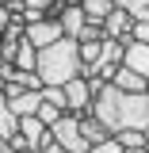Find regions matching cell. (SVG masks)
I'll return each instance as SVG.
<instances>
[{
    "mask_svg": "<svg viewBox=\"0 0 149 153\" xmlns=\"http://www.w3.org/2000/svg\"><path fill=\"white\" fill-rule=\"evenodd\" d=\"M92 115L107 126L111 134L119 130H149V92H126L119 84H103V92L96 96Z\"/></svg>",
    "mask_w": 149,
    "mask_h": 153,
    "instance_id": "1",
    "label": "cell"
},
{
    "mask_svg": "<svg viewBox=\"0 0 149 153\" xmlns=\"http://www.w3.org/2000/svg\"><path fill=\"white\" fill-rule=\"evenodd\" d=\"M38 76L42 84H69L76 76H84V61H80V42L76 38H57L54 46L38 50Z\"/></svg>",
    "mask_w": 149,
    "mask_h": 153,
    "instance_id": "2",
    "label": "cell"
},
{
    "mask_svg": "<svg viewBox=\"0 0 149 153\" xmlns=\"http://www.w3.org/2000/svg\"><path fill=\"white\" fill-rule=\"evenodd\" d=\"M50 134H54V142L61 146L65 153H92V142L84 138V130H80V115H61L54 126H50Z\"/></svg>",
    "mask_w": 149,
    "mask_h": 153,
    "instance_id": "3",
    "label": "cell"
},
{
    "mask_svg": "<svg viewBox=\"0 0 149 153\" xmlns=\"http://www.w3.org/2000/svg\"><path fill=\"white\" fill-rule=\"evenodd\" d=\"M65 88V100H69V111L73 115H88L96 103V92L92 84H88V76H76V80H69V84H61Z\"/></svg>",
    "mask_w": 149,
    "mask_h": 153,
    "instance_id": "4",
    "label": "cell"
},
{
    "mask_svg": "<svg viewBox=\"0 0 149 153\" xmlns=\"http://www.w3.org/2000/svg\"><path fill=\"white\" fill-rule=\"evenodd\" d=\"M19 134L27 138V146H31V149H42V146H50V142H54L50 126H46L38 115H19Z\"/></svg>",
    "mask_w": 149,
    "mask_h": 153,
    "instance_id": "5",
    "label": "cell"
},
{
    "mask_svg": "<svg viewBox=\"0 0 149 153\" xmlns=\"http://www.w3.org/2000/svg\"><path fill=\"white\" fill-rule=\"evenodd\" d=\"M27 38L35 42L38 50H42V46H54L57 38H65L61 19H35V23H27Z\"/></svg>",
    "mask_w": 149,
    "mask_h": 153,
    "instance_id": "6",
    "label": "cell"
},
{
    "mask_svg": "<svg viewBox=\"0 0 149 153\" xmlns=\"http://www.w3.org/2000/svg\"><path fill=\"white\" fill-rule=\"evenodd\" d=\"M84 27H88V16H84L80 0H69V4H65V12H61V31H65L69 38H80Z\"/></svg>",
    "mask_w": 149,
    "mask_h": 153,
    "instance_id": "7",
    "label": "cell"
},
{
    "mask_svg": "<svg viewBox=\"0 0 149 153\" xmlns=\"http://www.w3.org/2000/svg\"><path fill=\"white\" fill-rule=\"evenodd\" d=\"M130 27H134V16H130V12H122V8H115L111 16L103 19V35H107V38H122V42H130Z\"/></svg>",
    "mask_w": 149,
    "mask_h": 153,
    "instance_id": "8",
    "label": "cell"
},
{
    "mask_svg": "<svg viewBox=\"0 0 149 153\" xmlns=\"http://www.w3.org/2000/svg\"><path fill=\"white\" fill-rule=\"evenodd\" d=\"M122 65H130L134 73H142L149 80V42H126V61H122Z\"/></svg>",
    "mask_w": 149,
    "mask_h": 153,
    "instance_id": "9",
    "label": "cell"
},
{
    "mask_svg": "<svg viewBox=\"0 0 149 153\" xmlns=\"http://www.w3.org/2000/svg\"><path fill=\"white\" fill-rule=\"evenodd\" d=\"M111 84H119V88H126V92H149V80L142 73H134L130 65H119L111 76Z\"/></svg>",
    "mask_w": 149,
    "mask_h": 153,
    "instance_id": "10",
    "label": "cell"
},
{
    "mask_svg": "<svg viewBox=\"0 0 149 153\" xmlns=\"http://www.w3.org/2000/svg\"><path fill=\"white\" fill-rule=\"evenodd\" d=\"M80 8H84L88 23H99V27H103V19L115 12V0H80Z\"/></svg>",
    "mask_w": 149,
    "mask_h": 153,
    "instance_id": "11",
    "label": "cell"
},
{
    "mask_svg": "<svg viewBox=\"0 0 149 153\" xmlns=\"http://www.w3.org/2000/svg\"><path fill=\"white\" fill-rule=\"evenodd\" d=\"M19 130V115L8 107V92L0 88V138H12Z\"/></svg>",
    "mask_w": 149,
    "mask_h": 153,
    "instance_id": "12",
    "label": "cell"
},
{
    "mask_svg": "<svg viewBox=\"0 0 149 153\" xmlns=\"http://www.w3.org/2000/svg\"><path fill=\"white\" fill-rule=\"evenodd\" d=\"M80 130H84V138H88V142H107V138H111V130H107V126H103V123H99V119H96L92 111L88 115H80Z\"/></svg>",
    "mask_w": 149,
    "mask_h": 153,
    "instance_id": "13",
    "label": "cell"
},
{
    "mask_svg": "<svg viewBox=\"0 0 149 153\" xmlns=\"http://www.w3.org/2000/svg\"><path fill=\"white\" fill-rule=\"evenodd\" d=\"M16 69H38V46L31 42V38H23L16 46V61H12Z\"/></svg>",
    "mask_w": 149,
    "mask_h": 153,
    "instance_id": "14",
    "label": "cell"
},
{
    "mask_svg": "<svg viewBox=\"0 0 149 153\" xmlns=\"http://www.w3.org/2000/svg\"><path fill=\"white\" fill-rule=\"evenodd\" d=\"M115 8L130 12L134 19H149V0H115Z\"/></svg>",
    "mask_w": 149,
    "mask_h": 153,
    "instance_id": "15",
    "label": "cell"
},
{
    "mask_svg": "<svg viewBox=\"0 0 149 153\" xmlns=\"http://www.w3.org/2000/svg\"><path fill=\"white\" fill-rule=\"evenodd\" d=\"M42 96H46V100H50L54 107L69 111V100H65V88H61V84H46V88H42Z\"/></svg>",
    "mask_w": 149,
    "mask_h": 153,
    "instance_id": "16",
    "label": "cell"
},
{
    "mask_svg": "<svg viewBox=\"0 0 149 153\" xmlns=\"http://www.w3.org/2000/svg\"><path fill=\"white\" fill-rule=\"evenodd\" d=\"M61 115H69V111H61V107H54V103H50V100L42 96V107H38V119H42L46 126H54V123L61 119Z\"/></svg>",
    "mask_w": 149,
    "mask_h": 153,
    "instance_id": "17",
    "label": "cell"
},
{
    "mask_svg": "<svg viewBox=\"0 0 149 153\" xmlns=\"http://www.w3.org/2000/svg\"><path fill=\"white\" fill-rule=\"evenodd\" d=\"M115 138H119L126 149H142V146H145V130H119Z\"/></svg>",
    "mask_w": 149,
    "mask_h": 153,
    "instance_id": "18",
    "label": "cell"
},
{
    "mask_svg": "<svg viewBox=\"0 0 149 153\" xmlns=\"http://www.w3.org/2000/svg\"><path fill=\"white\" fill-rule=\"evenodd\" d=\"M92 153H126V146H122V142L111 134L107 142H96V146H92Z\"/></svg>",
    "mask_w": 149,
    "mask_h": 153,
    "instance_id": "19",
    "label": "cell"
},
{
    "mask_svg": "<svg viewBox=\"0 0 149 153\" xmlns=\"http://www.w3.org/2000/svg\"><path fill=\"white\" fill-rule=\"evenodd\" d=\"M130 38H134V42H149V19H134Z\"/></svg>",
    "mask_w": 149,
    "mask_h": 153,
    "instance_id": "20",
    "label": "cell"
},
{
    "mask_svg": "<svg viewBox=\"0 0 149 153\" xmlns=\"http://www.w3.org/2000/svg\"><path fill=\"white\" fill-rule=\"evenodd\" d=\"M12 19H16V12H12V8H4V4H0V38L8 35V27H12Z\"/></svg>",
    "mask_w": 149,
    "mask_h": 153,
    "instance_id": "21",
    "label": "cell"
},
{
    "mask_svg": "<svg viewBox=\"0 0 149 153\" xmlns=\"http://www.w3.org/2000/svg\"><path fill=\"white\" fill-rule=\"evenodd\" d=\"M35 153H65V149H61L57 142H50V146H42V149H35Z\"/></svg>",
    "mask_w": 149,
    "mask_h": 153,
    "instance_id": "22",
    "label": "cell"
},
{
    "mask_svg": "<svg viewBox=\"0 0 149 153\" xmlns=\"http://www.w3.org/2000/svg\"><path fill=\"white\" fill-rule=\"evenodd\" d=\"M0 4H4V8H12V12H19V8H23V0H0Z\"/></svg>",
    "mask_w": 149,
    "mask_h": 153,
    "instance_id": "23",
    "label": "cell"
},
{
    "mask_svg": "<svg viewBox=\"0 0 149 153\" xmlns=\"http://www.w3.org/2000/svg\"><path fill=\"white\" fill-rule=\"evenodd\" d=\"M0 153H12V146H8V138H0Z\"/></svg>",
    "mask_w": 149,
    "mask_h": 153,
    "instance_id": "24",
    "label": "cell"
},
{
    "mask_svg": "<svg viewBox=\"0 0 149 153\" xmlns=\"http://www.w3.org/2000/svg\"><path fill=\"white\" fill-rule=\"evenodd\" d=\"M126 153H149V149H145V146H142V149H126Z\"/></svg>",
    "mask_w": 149,
    "mask_h": 153,
    "instance_id": "25",
    "label": "cell"
},
{
    "mask_svg": "<svg viewBox=\"0 0 149 153\" xmlns=\"http://www.w3.org/2000/svg\"><path fill=\"white\" fill-rule=\"evenodd\" d=\"M145 149H149V130H145Z\"/></svg>",
    "mask_w": 149,
    "mask_h": 153,
    "instance_id": "26",
    "label": "cell"
}]
</instances>
